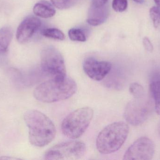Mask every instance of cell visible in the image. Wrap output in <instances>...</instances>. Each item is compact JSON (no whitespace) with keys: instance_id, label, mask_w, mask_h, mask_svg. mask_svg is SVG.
I'll return each instance as SVG.
<instances>
[{"instance_id":"obj_7","label":"cell","mask_w":160,"mask_h":160,"mask_svg":"<svg viewBox=\"0 0 160 160\" xmlns=\"http://www.w3.org/2000/svg\"><path fill=\"white\" fill-rule=\"evenodd\" d=\"M152 102L143 97L135 99L128 102L125 108L124 117L133 126L142 125L149 117L152 111Z\"/></svg>"},{"instance_id":"obj_23","label":"cell","mask_w":160,"mask_h":160,"mask_svg":"<svg viewBox=\"0 0 160 160\" xmlns=\"http://www.w3.org/2000/svg\"><path fill=\"white\" fill-rule=\"evenodd\" d=\"M15 159H18L15 158L13 157H0V160H15Z\"/></svg>"},{"instance_id":"obj_15","label":"cell","mask_w":160,"mask_h":160,"mask_svg":"<svg viewBox=\"0 0 160 160\" xmlns=\"http://www.w3.org/2000/svg\"><path fill=\"white\" fill-rule=\"evenodd\" d=\"M42 34L46 37L57 40H63L65 38L64 34L57 28H47L42 31Z\"/></svg>"},{"instance_id":"obj_22","label":"cell","mask_w":160,"mask_h":160,"mask_svg":"<svg viewBox=\"0 0 160 160\" xmlns=\"http://www.w3.org/2000/svg\"><path fill=\"white\" fill-rule=\"evenodd\" d=\"M108 0H92L91 6L95 7H101L107 5Z\"/></svg>"},{"instance_id":"obj_1","label":"cell","mask_w":160,"mask_h":160,"mask_svg":"<svg viewBox=\"0 0 160 160\" xmlns=\"http://www.w3.org/2000/svg\"><path fill=\"white\" fill-rule=\"evenodd\" d=\"M24 120L29 129L31 144L43 147L50 143L55 138L56 129L51 120L43 113L30 110L24 115Z\"/></svg>"},{"instance_id":"obj_11","label":"cell","mask_w":160,"mask_h":160,"mask_svg":"<svg viewBox=\"0 0 160 160\" xmlns=\"http://www.w3.org/2000/svg\"><path fill=\"white\" fill-rule=\"evenodd\" d=\"M109 15V9L107 5L101 7L91 6L88 9L87 22L92 26H98L104 22Z\"/></svg>"},{"instance_id":"obj_10","label":"cell","mask_w":160,"mask_h":160,"mask_svg":"<svg viewBox=\"0 0 160 160\" xmlns=\"http://www.w3.org/2000/svg\"><path fill=\"white\" fill-rule=\"evenodd\" d=\"M41 25V20L38 18L32 16L27 17L18 27L16 33L17 40L21 43L27 42L38 30Z\"/></svg>"},{"instance_id":"obj_3","label":"cell","mask_w":160,"mask_h":160,"mask_svg":"<svg viewBox=\"0 0 160 160\" xmlns=\"http://www.w3.org/2000/svg\"><path fill=\"white\" fill-rule=\"evenodd\" d=\"M129 130L128 124L121 121L106 126L97 137L96 146L98 151L104 155L116 152L127 140Z\"/></svg>"},{"instance_id":"obj_9","label":"cell","mask_w":160,"mask_h":160,"mask_svg":"<svg viewBox=\"0 0 160 160\" xmlns=\"http://www.w3.org/2000/svg\"><path fill=\"white\" fill-rule=\"evenodd\" d=\"M112 65L107 61H98L93 57L86 58L83 63V69L89 78L95 81H101L111 72Z\"/></svg>"},{"instance_id":"obj_14","label":"cell","mask_w":160,"mask_h":160,"mask_svg":"<svg viewBox=\"0 0 160 160\" xmlns=\"http://www.w3.org/2000/svg\"><path fill=\"white\" fill-rule=\"evenodd\" d=\"M150 93L155 101L156 111L160 115V80L154 81L150 85Z\"/></svg>"},{"instance_id":"obj_4","label":"cell","mask_w":160,"mask_h":160,"mask_svg":"<svg viewBox=\"0 0 160 160\" xmlns=\"http://www.w3.org/2000/svg\"><path fill=\"white\" fill-rule=\"evenodd\" d=\"M93 115L94 111L90 107H82L73 111L62 122L63 133L73 140L79 138L87 129Z\"/></svg>"},{"instance_id":"obj_17","label":"cell","mask_w":160,"mask_h":160,"mask_svg":"<svg viewBox=\"0 0 160 160\" xmlns=\"http://www.w3.org/2000/svg\"><path fill=\"white\" fill-rule=\"evenodd\" d=\"M129 90L134 98H141L145 96V91L143 87L137 83L131 84Z\"/></svg>"},{"instance_id":"obj_8","label":"cell","mask_w":160,"mask_h":160,"mask_svg":"<svg viewBox=\"0 0 160 160\" xmlns=\"http://www.w3.org/2000/svg\"><path fill=\"white\" fill-rule=\"evenodd\" d=\"M155 143L151 139L148 137H141L128 148L123 160H151L155 154Z\"/></svg>"},{"instance_id":"obj_19","label":"cell","mask_w":160,"mask_h":160,"mask_svg":"<svg viewBox=\"0 0 160 160\" xmlns=\"http://www.w3.org/2000/svg\"><path fill=\"white\" fill-rule=\"evenodd\" d=\"M52 4L60 9H67L77 3L79 0H51Z\"/></svg>"},{"instance_id":"obj_12","label":"cell","mask_w":160,"mask_h":160,"mask_svg":"<svg viewBox=\"0 0 160 160\" xmlns=\"http://www.w3.org/2000/svg\"><path fill=\"white\" fill-rule=\"evenodd\" d=\"M33 10L35 15L44 18H51L56 13V10L53 6L45 0H42L37 3Z\"/></svg>"},{"instance_id":"obj_18","label":"cell","mask_w":160,"mask_h":160,"mask_svg":"<svg viewBox=\"0 0 160 160\" xmlns=\"http://www.w3.org/2000/svg\"><path fill=\"white\" fill-rule=\"evenodd\" d=\"M68 36L70 39L73 41L84 42L86 40V37L84 33L79 28L70 29L68 31Z\"/></svg>"},{"instance_id":"obj_25","label":"cell","mask_w":160,"mask_h":160,"mask_svg":"<svg viewBox=\"0 0 160 160\" xmlns=\"http://www.w3.org/2000/svg\"><path fill=\"white\" fill-rule=\"evenodd\" d=\"M133 1L138 3L141 4L143 3L144 2V0H133Z\"/></svg>"},{"instance_id":"obj_6","label":"cell","mask_w":160,"mask_h":160,"mask_svg":"<svg viewBox=\"0 0 160 160\" xmlns=\"http://www.w3.org/2000/svg\"><path fill=\"white\" fill-rule=\"evenodd\" d=\"M86 152V147L83 142L71 141L64 142L51 147L45 153V159L75 160L82 158Z\"/></svg>"},{"instance_id":"obj_24","label":"cell","mask_w":160,"mask_h":160,"mask_svg":"<svg viewBox=\"0 0 160 160\" xmlns=\"http://www.w3.org/2000/svg\"><path fill=\"white\" fill-rule=\"evenodd\" d=\"M155 3L157 5V6L160 8V0H154Z\"/></svg>"},{"instance_id":"obj_21","label":"cell","mask_w":160,"mask_h":160,"mask_svg":"<svg viewBox=\"0 0 160 160\" xmlns=\"http://www.w3.org/2000/svg\"><path fill=\"white\" fill-rule=\"evenodd\" d=\"M143 45L144 48L148 51L152 52L154 49L153 44L151 43V41L148 38L145 37L143 39Z\"/></svg>"},{"instance_id":"obj_2","label":"cell","mask_w":160,"mask_h":160,"mask_svg":"<svg viewBox=\"0 0 160 160\" xmlns=\"http://www.w3.org/2000/svg\"><path fill=\"white\" fill-rule=\"evenodd\" d=\"M77 91V84L72 78L50 79L40 84L34 90L33 95L38 101L53 103L68 99Z\"/></svg>"},{"instance_id":"obj_20","label":"cell","mask_w":160,"mask_h":160,"mask_svg":"<svg viewBox=\"0 0 160 160\" xmlns=\"http://www.w3.org/2000/svg\"><path fill=\"white\" fill-rule=\"evenodd\" d=\"M112 6L115 11L119 12H123L128 8V0H113Z\"/></svg>"},{"instance_id":"obj_16","label":"cell","mask_w":160,"mask_h":160,"mask_svg":"<svg viewBox=\"0 0 160 160\" xmlns=\"http://www.w3.org/2000/svg\"><path fill=\"white\" fill-rule=\"evenodd\" d=\"M149 15L154 28L158 31H160V8L158 6L152 7L149 10Z\"/></svg>"},{"instance_id":"obj_13","label":"cell","mask_w":160,"mask_h":160,"mask_svg":"<svg viewBox=\"0 0 160 160\" xmlns=\"http://www.w3.org/2000/svg\"><path fill=\"white\" fill-rule=\"evenodd\" d=\"M13 35V31L10 27H2L0 29V55L7 51Z\"/></svg>"},{"instance_id":"obj_5","label":"cell","mask_w":160,"mask_h":160,"mask_svg":"<svg viewBox=\"0 0 160 160\" xmlns=\"http://www.w3.org/2000/svg\"><path fill=\"white\" fill-rule=\"evenodd\" d=\"M41 70L43 74L51 79L62 80L67 77L63 57L52 46L46 47L41 52Z\"/></svg>"},{"instance_id":"obj_26","label":"cell","mask_w":160,"mask_h":160,"mask_svg":"<svg viewBox=\"0 0 160 160\" xmlns=\"http://www.w3.org/2000/svg\"><path fill=\"white\" fill-rule=\"evenodd\" d=\"M158 131L159 135L160 137V122L159 124L158 128Z\"/></svg>"}]
</instances>
